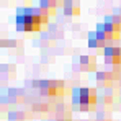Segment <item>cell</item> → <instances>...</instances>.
<instances>
[{"instance_id":"obj_11","label":"cell","mask_w":121,"mask_h":121,"mask_svg":"<svg viewBox=\"0 0 121 121\" xmlns=\"http://www.w3.org/2000/svg\"><path fill=\"white\" fill-rule=\"evenodd\" d=\"M100 54L105 59H108V57H120L121 56V48H118V46H108V48H105L103 51H100Z\"/></svg>"},{"instance_id":"obj_1","label":"cell","mask_w":121,"mask_h":121,"mask_svg":"<svg viewBox=\"0 0 121 121\" xmlns=\"http://www.w3.org/2000/svg\"><path fill=\"white\" fill-rule=\"evenodd\" d=\"M49 21V15L43 8H18L17 10V30L18 31H39Z\"/></svg>"},{"instance_id":"obj_2","label":"cell","mask_w":121,"mask_h":121,"mask_svg":"<svg viewBox=\"0 0 121 121\" xmlns=\"http://www.w3.org/2000/svg\"><path fill=\"white\" fill-rule=\"evenodd\" d=\"M98 105V92L95 88H74L72 90V110L90 111Z\"/></svg>"},{"instance_id":"obj_10","label":"cell","mask_w":121,"mask_h":121,"mask_svg":"<svg viewBox=\"0 0 121 121\" xmlns=\"http://www.w3.org/2000/svg\"><path fill=\"white\" fill-rule=\"evenodd\" d=\"M51 110H52V106H51V103H46V101H36V103H33V111L35 113H39V115H48V113H51Z\"/></svg>"},{"instance_id":"obj_3","label":"cell","mask_w":121,"mask_h":121,"mask_svg":"<svg viewBox=\"0 0 121 121\" xmlns=\"http://www.w3.org/2000/svg\"><path fill=\"white\" fill-rule=\"evenodd\" d=\"M33 87L39 88V93L48 98H60L65 93V85L60 80H36Z\"/></svg>"},{"instance_id":"obj_6","label":"cell","mask_w":121,"mask_h":121,"mask_svg":"<svg viewBox=\"0 0 121 121\" xmlns=\"http://www.w3.org/2000/svg\"><path fill=\"white\" fill-rule=\"evenodd\" d=\"M79 69L83 72H93L97 70V57L95 56H80Z\"/></svg>"},{"instance_id":"obj_8","label":"cell","mask_w":121,"mask_h":121,"mask_svg":"<svg viewBox=\"0 0 121 121\" xmlns=\"http://www.w3.org/2000/svg\"><path fill=\"white\" fill-rule=\"evenodd\" d=\"M62 10H64V13L69 15V17H77V15L80 13V5H79V2H75V0H65L64 5H62Z\"/></svg>"},{"instance_id":"obj_12","label":"cell","mask_w":121,"mask_h":121,"mask_svg":"<svg viewBox=\"0 0 121 121\" xmlns=\"http://www.w3.org/2000/svg\"><path fill=\"white\" fill-rule=\"evenodd\" d=\"M105 60L108 62L111 72L121 74V56H120V57H108V59H105Z\"/></svg>"},{"instance_id":"obj_5","label":"cell","mask_w":121,"mask_h":121,"mask_svg":"<svg viewBox=\"0 0 121 121\" xmlns=\"http://www.w3.org/2000/svg\"><path fill=\"white\" fill-rule=\"evenodd\" d=\"M121 74L111 72V70H105V72H97V82L100 88H111V85L115 82H120Z\"/></svg>"},{"instance_id":"obj_7","label":"cell","mask_w":121,"mask_h":121,"mask_svg":"<svg viewBox=\"0 0 121 121\" xmlns=\"http://www.w3.org/2000/svg\"><path fill=\"white\" fill-rule=\"evenodd\" d=\"M64 3L59 2V0H41L39 2V8H43L48 15H54L56 13V10L62 7Z\"/></svg>"},{"instance_id":"obj_13","label":"cell","mask_w":121,"mask_h":121,"mask_svg":"<svg viewBox=\"0 0 121 121\" xmlns=\"http://www.w3.org/2000/svg\"><path fill=\"white\" fill-rule=\"evenodd\" d=\"M25 113H20V111H12L10 113V116H8V120L10 121H25Z\"/></svg>"},{"instance_id":"obj_4","label":"cell","mask_w":121,"mask_h":121,"mask_svg":"<svg viewBox=\"0 0 121 121\" xmlns=\"http://www.w3.org/2000/svg\"><path fill=\"white\" fill-rule=\"evenodd\" d=\"M95 31H97V36L103 41H116V39H120L121 28L113 25V23H110V21H105V23H100L97 26Z\"/></svg>"},{"instance_id":"obj_9","label":"cell","mask_w":121,"mask_h":121,"mask_svg":"<svg viewBox=\"0 0 121 121\" xmlns=\"http://www.w3.org/2000/svg\"><path fill=\"white\" fill-rule=\"evenodd\" d=\"M88 46L93 48V49H100V51H103V49L108 48L110 44H108L106 41L100 39V38L97 36V31H93V33H88Z\"/></svg>"}]
</instances>
